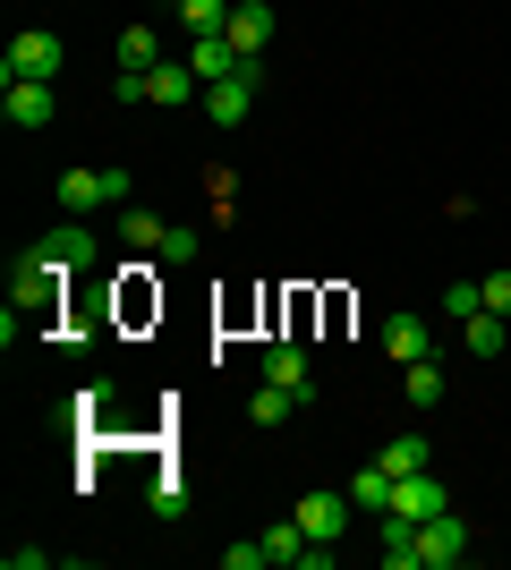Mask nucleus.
<instances>
[{"label":"nucleus","instance_id":"f257e3e1","mask_svg":"<svg viewBox=\"0 0 511 570\" xmlns=\"http://www.w3.org/2000/svg\"><path fill=\"white\" fill-rule=\"evenodd\" d=\"M95 264H102V230L69 214L60 230H43L35 247H18V264H9V273H60V282H69V273H95Z\"/></svg>","mask_w":511,"mask_h":570},{"label":"nucleus","instance_id":"f03ea898","mask_svg":"<svg viewBox=\"0 0 511 570\" xmlns=\"http://www.w3.org/2000/svg\"><path fill=\"white\" fill-rule=\"evenodd\" d=\"M51 196L86 222L95 205H128V196H137V179H128V170H60V179H51Z\"/></svg>","mask_w":511,"mask_h":570},{"label":"nucleus","instance_id":"7ed1b4c3","mask_svg":"<svg viewBox=\"0 0 511 570\" xmlns=\"http://www.w3.org/2000/svg\"><path fill=\"white\" fill-rule=\"evenodd\" d=\"M60 60H69V51H60V35H51V26H26V35H9V51H0V69L9 77H60Z\"/></svg>","mask_w":511,"mask_h":570},{"label":"nucleus","instance_id":"20e7f679","mask_svg":"<svg viewBox=\"0 0 511 570\" xmlns=\"http://www.w3.org/2000/svg\"><path fill=\"white\" fill-rule=\"evenodd\" d=\"M469 562V520L461 511H435L417 528V570H461Z\"/></svg>","mask_w":511,"mask_h":570},{"label":"nucleus","instance_id":"39448f33","mask_svg":"<svg viewBox=\"0 0 511 570\" xmlns=\"http://www.w3.org/2000/svg\"><path fill=\"white\" fill-rule=\"evenodd\" d=\"M0 111H9V128H51V119H60V95H51L43 77H9Z\"/></svg>","mask_w":511,"mask_h":570},{"label":"nucleus","instance_id":"423d86ee","mask_svg":"<svg viewBox=\"0 0 511 570\" xmlns=\"http://www.w3.org/2000/svg\"><path fill=\"white\" fill-rule=\"evenodd\" d=\"M350 520H358V502H350V494H298V528H307L316 546H341Z\"/></svg>","mask_w":511,"mask_h":570},{"label":"nucleus","instance_id":"0eeeda50","mask_svg":"<svg viewBox=\"0 0 511 570\" xmlns=\"http://www.w3.org/2000/svg\"><path fill=\"white\" fill-rule=\"evenodd\" d=\"M256 77L265 69H239V77H214V86H205V119H214V128H239L247 111H256Z\"/></svg>","mask_w":511,"mask_h":570},{"label":"nucleus","instance_id":"6e6552de","mask_svg":"<svg viewBox=\"0 0 511 570\" xmlns=\"http://www.w3.org/2000/svg\"><path fill=\"white\" fill-rule=\"evenodd\" d=\"M384 511H401V520H417V528H426L435 511H452V494H443V476H426V469H417V476H392V502H384Z\"/></svg>","mask_w":511,"mask_h":570},{"label":"nucleus","instance_id":"1a4fd4ad","mask_svg":"<svg viewBox=\"0 0 511 570\" xmlns=\"http://www.w3.org/2000/svg\"><path fill=\"white\" fill-rule=\"evenodd\" d=\"M265 43H273V9L265 0H239V9H230V51H239V60H265Z\"/></svg>","mask_w":511,"mask_h":570},{"label":"nucleus","instance_id":"9d476101","mask_svg":"<svg viewBox=\"0 0 511 570\" xmlns=\"http://www.w3.org/2000/svg\"><path fill=\"white\" fill-rule=\"evenodd\" d=\"M188 69L214 86V77H239V69H256V60H239V51H230V35H188Z\"/></svg>","mask_w":511,"mask_h":570},{"label":"nucleus","instance_id":"9b49d317","mask_svg":"<svg viewBox=\"0 0 511 570\" xmlns=\"http://www.w3.org/2000/svg\"><path fill=\"white\" fill-rule=\"evenodd\" d=\"M265 383H282V392H298V401H307V392H316L307 350H298V341H265Z\"/></svg>","mask_w":511,"mask_h":570},{"label":"nucleus","instance_id":"f8f14e48","mask_svg":"<svg viewBox=\"0 0 511 570\" xmlns=\"http://www.w3.org/2000/svg\"><path fill=\"white\" fill-rule=\"evenodd\" d=\"M196 95H205L196 69H146V102L154 111H179V102H196Z\"/></svg>","mask_w":511,"mask_h":570},{"label":"nucleus","instance_id":"ddd939ff","mask_svg":"<svg viewBox=\"0 0 511 570\" xmlns=\"http://www.w3.org/2000/svg\"><path fill=\"white\" fill-rule=\"evenodd\" d=\"M375 537H384V562H392V570H417V520L375 511Z\"/></svg>","mask_w":511,"mask_h":570},{"label":"nucleus","instance_id":"4468645a","mask_svg":"<svg viewBox=\"0 0 511 570\" xmlns=\"http://www.w3.org/2000/svg\"><path fill=\"white\" fill-rule=\"evenodd\" d=\"M307 546H316V537L298 528V511H291V520H273V528H265V553H273V570H298V562H307Z\"/></svg>","mask_w":511,"mask_h":570},{"label":"nucleus","instance_id":"2eb2a0df","mask_svg":"<svg viewBox=\"0 0 511 570\" xmlns=\"http://www.w3.org/2000/svg\"><path fill=\"white\" fill-rule=\"evenodd\" d=\"M120 238H128V247H137V256H163L170 222H163V214H146V205H120Z\"/></svg>","mask_w":511,"mask_h":570},{"label":"nucleus","instance_id":"dca6fc26","mask_svg":"<svg viewBox=\"0 0 511 570\" xmlns=\"http://www.w3.org/2000/svg\"><path fill=\"white\" fill-rule=\"evenodd\" d=\"M503 324H511V315H494V307H478V315H469V324H461V350L469 357H503Z\"/></svg>","mask_w":511,"mask_h":570},{"label":"nucleus","instance_id":"f3484780","mask_svg":"<svg viewBox=\"0 0 511 570\" xmlns=\"http://www.w3.org/2000/svg\"><path fill=\"white\" fill-rule=\"evenodd\" d=\"M384 350L401 357V366H417V357H435V341H426V324H417V315H392V324H384Z\"/></svg>","mask_w":511,"mask_h":570},{"label":"nucleus","instance_id":"a211bd4d","mask_svg":"<svg viewBox=\"0 0 511 570\" xmlns=\"http://www.w3.org/2000/svg\"><path fill=\"white\" fill-rule=\"evenodd\" d=\"M230 9L239 0H179V26L188 35H230Z\"/></svg>","mask_w":511,"mask_h":570},{"label":"nucleus","instance_id":"6ab92c4d","mask_svg":"<svg viewBox=\"0 0 511 570\" xmlns=\"http://www.w3.org/2000/svg\"><path fill=\"white\" fill-rule=\"evenodd\" d=\"M120 69H163V35L154 26H120Z\"/></svg>","mask_w":511,"mask_h":570},{"label":"nucleus","instance_id":"aec40b11","mask_svg":"<svg viewBox=\"0 0 511 570\" xmlns=\"http://www.w3.org/2000/svg\"><path fill=\"white\" fill-rule=\"evenodd\" d=\"M146 511H154V520H188V485H179L170 469H154V485H146Z\"/></svg>","mask_w":511,"mask_h":570},{"label":"nucleus","instance_id":"412c9836","mask_svg":"<svg viewBox=\"0 0 511 570\" xmlns=\"http://www.w3.org/2000/svg\"><path fill=\"white\" fill-rule=\"evenodd\" d=\"M350 502H358L366 520H375V511H384V502H392V469H384V460H375V469H358V476H350Z\"/></svg>","mask_w":511,"mask_h":570},{"label":"nucleus","instance_id":"4be33fe9","mask_svg":"<svg viewBox=\"0 0 511 570\" xmlns=\"http://www.w3.org/2000/svg\"><path fill=\"white\" fill-rule=\"evenodd\" d=\"M401 383H410V409H435V401H443V366H435V357L401 366Z\"/></svg>","mask_w":511,"mask_h":570},{"label":"nucleus","instance_id":"5701e85b","mask_svg":"<svg viewBox=\"0 0 511 570\" xmlns=\"http://www.w3.org/2000/svg\"><path fill=\"white\" fill-rule=\"evenodd\" d=\"M375 460H384L392 476H417V469H426V434H392V443H384Z\"/></svg>","mask_w":511,"mask_h":570},{"label":"nucleus","instance_id":"b1692460","mask_svg":"<svg viewBox=\"0 0 511 570\" xmlns=\"http://www.w3.org/2000/svg\"><path fill=\"white\" fill-rule=\"evenodd\" d=\"M291 409H298V392H282V383H256V401H247V417H256V426H282Z\"/></svg>","mask_w":511,"mask_h":570},{"label":"nucleus","instance_id":"393cba45","mask_svg":"<svg viewBox=\"0 0 511 570\" xmlns=\"http://www.w3.org/2000/svg\"><path fill=\"white\" fill-rule=\"evenodd\" d=\"M111 401H120V383H111V375H95L86 392H77V417H86V426H102V417H111Z\"/></svg>","mask_w":511,"mask_h":570},{"label":"nucleus","instance_id":"a878e982","mask_svg":"<svg viewBox=\"0 0 511 570\" xmlns=\"http://www.w3.org/2000/svg\"><path fill=\"white\" fill-rule=\"evenodd\" d=\"M230 196H239V170L214 163V170H205V205H214V222H230Z\"/></svg>","mask_w":511,"mask_h":570},{"label":"nucleus","instance_id":"bb28decb","mask_svg":"<svg viewBox=\"0 0 511 570\" xmlns=\"http://www.w3.org/2000/svg\"><path fill=\"white\" fill-rule=\"evenodd\" d=\"M478 307H487V289H478V282H452V289H443V315H452V324H469Z\"/></svg>","mask_w":511,"mask_h":570},{"label":"nucleus","instance_id":"cd10ccee","mask_svg":"<svg viewBox=\"0 0 511 570\" xmlns=\"http://www.w3.org/2000/svg\"><path fill=\"white\" fill-rule=\"evenodd\" d=\"M222 570H273L265 537H247V546H222Z\"/></svg>","mask_w":511,"mask_h":570},{"label":"nucleus","instance_id":"c85d7f7f","mask_svg":"<svg viewBox=\"0 0 511 570\" xmlns=\"http://www.w3.org/2000/svg\"><path fill=\"white\" fill-rule=\"evenodd\" d=\"M478 289H487V307H494V315H511V273H487Z\"/></svg>","mask_w":511,"mask_h":570}]
</instances>
